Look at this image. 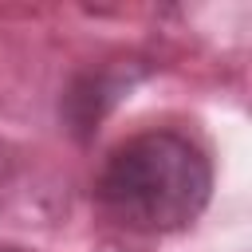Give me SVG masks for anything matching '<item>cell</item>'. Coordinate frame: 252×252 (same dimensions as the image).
Returning a JSON list of instances; mask_svg holds the SVG:
<instances>
[{
  "instance_id": "1",
  "label": "cell",
  "mask_w": 252,
  "mask_h": 252,
  "mask_svg": "<svg viewBox=\"0 0 252 252\" xmlns=\"http://www.w3.org/2000/svg\"><path fill=\"white\" fill-rule=\"evenodd\" d=\"M213 158L177 126H146L122 138L94 173V201L134 236H173L201 220L213 201Z\"/></svg>"
},
{
  "instance_id": "2",
  "label": "cell",
  "mask_w": 252,
  "mask_h": 252,
  "mask_svg": "<svg viewBox=\"0 0 252 252\" xmlns=\"http://www.w3.org/2000/svg\"><path fill=\"white\" fill-rule=\"evenodd\" d=\"M142 75H146V67H138L134 59H130L126 67L83 71V75L67 87V94H63V102H59V114H63L67 130H71L79 142H87V138L98 130V122L110 114V106H114Z\"/></svg>"
},
{
  "instance_id": "3",
  "label": "cell",
  "mask_w": 252,
  "mask_h": 252,
  "mask_svg": "<svg viewBox=\"0 0 252 252\" xmlns=\"http://www.w3.org/2000/svg\"><path fill=\"white\" fill-rule=\"evenodd\" d=\"M0 252H32V248H20V244H0Z\"/></svg>"
}]
</instances>
